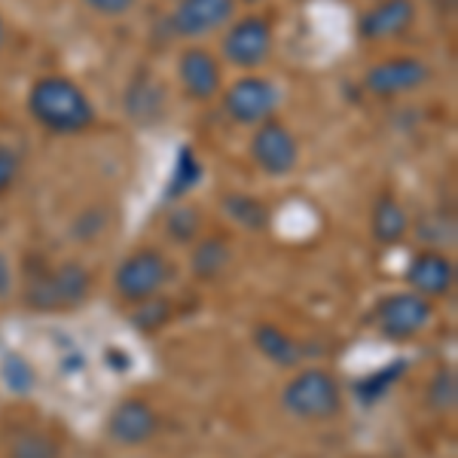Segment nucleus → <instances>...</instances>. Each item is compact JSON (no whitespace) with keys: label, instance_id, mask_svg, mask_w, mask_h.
Listing matches in <instances>:
<instances>
[{"label":"nucleus","instance_id":"0eeeda50","mask_svg":"<svg viewBox=\"0 0 458 458\" xmlns=\"http://www.w3.org/2000/svg\"><path fill=\"white\" fill-rule=\"evenodd\" d=\"M282 105V92L272 80L260 73H245L224 92V110L233 123L257 129L266 120H276V110Z\"/></svg>","mask_w":458,"mask_h":458},{"label":"nucleus","instance_id":"6ab92c4d","mask_svg":"<svg viewBox=\"0 0 458 458\" xmlns=\"http://www.w3.org/2000/svg\"><path fill=\"white\" fill-rule=\"evenodd\" d=\"M220 211H224V217L229 224L245 229V233H266L272 220L263 199H257L250 193H226L220 199Z\"/></svg>","mask_w":458,"mask_h":458},{"label":"nucleus","instance_id":"6e6552de","mask_svg":"<svg viewBox=\"0 0 458 458\" xmlns=\"http://www.w3.org/2000/svg\"><path fill=\"white\" fill-rule=\"evenodd\" d=\"M254 165L269 177H284L300 165V141L284 123L266 120L254 129L248 144Z\"/></svg>","mask_w":458,"mask_h":458},{"label":"nucleus","instance_id":"9b49d317","mask_svg":"<svg viewBox=\"0 0 458 458\" xmlns=\"http://www.w3.org/2000/svg\"><path fill=\"white\" fill-rule=\"evenodd\" d=\"M403 282L406 291L422 293L428 300H440L449 297L455 287V263L446 250H434V248H422L419 254L410 257L403 269Z\"/></svg>","mask_w":458,"mask_h":458},{"label":"nucleus","instance_id":"1a4fd4ad","mask_svg":"<svg viewBox=\"0 0 458 458\" xmlns=\"http://www.w3.org/2000/svg\"><path fill=\"white\" fill-rule=\"evenodd\" d=\"M428 80H431L428 62L416 55H397L367 68L360 83H364V92L373 95V98H401V95L422 89Z\"/></svg>","mask_w":458,"mask_h":458},{"label":"nucleus","instance_id":"5701e85b","mask_svg":"<svg viewBox=\"0 0 458 458\" xmlns=\"http://www.w3.org/2000/svg\"><path fill=\"white\" fill-rule=\"evenodd\" d=\"M172 318H174V306H172V300H165L162 293L159 297L135 302V309H131V324H135V330H141V334L162 330Z\"/></svg>","mask_w":458,"mask_h":458},{"label":"nucleus","instance_id":"4be33fe9","mask_svg":"<svg viewBox=\"0 0 458 458\" xmlns=\"http://www.w3.org/2000/svg\"><path fill=\"white\" fill-rule=\"evenodd\" d=\"M202 226H205V217L193 205L177 202L174 208L165 214V233L174 245H193V242H199L202 239Z\"/></svg>","mask_w":458,"mask_h":458},{"label":"nucleus","instance_id":"9d476101","mask_svg":"<svg viewBox=\"0 0 458 458\" xmlns=\"http://www.w3.org/2000/svg\"><path fill=\"white\" fill-rule=\"evenodd\" d=\"M105 434L110 443L125 449H135L150 443L159 434V412L141 397H125L107 412Z\"/></svg>","mask_w":458,"mask_h":458},{"label":"nucleus","instance_id":"7ed1b4c3","mask_svg":"<svg viewBox=\"0 0 458 458\" xmlns=\"http://www.w3.org/2000/svg\"><path fill=\"white\" fill-rule=\"evenodd\" d=\"M282 410L297 422H330L343 412V386L324 367H297L282 388Z\"/></svg>","mask_w":458,"mask_h":458},{"label":"nucleus","instance_id":"c756f323","mask_svg":"<svg viewBox=\"0 0 458 458\" xmlns=\"http://www.w3.org/2000/svg\"><path fill=\"white\" fill-rule=\"evenodd\" d=\"M4 43H6V25H4V19H0V49H4Z\"/></svg>","mask_w":458,"mask_h":458},{"label":"nucleus","instance_id":"cd10ccee","mask_svg":"<svg viewBox=\"0 0 458 458\" xmlns=\"http://www.w3.org/2000/svg\"><path fill=\"white\" fill-rule=\"evenodd\" d=\"M89 10L95 13V16H105V19H120L125 13L135 10L138 0H83Z\"/></svg>","mask_w":458,"mask_h":458},{"label":"nucleus","instance_id":"aec40b11","mask_svg":"<svg viewBox=\"0 0 458 458\" xmlns=\"http://www.w3.org/2000/svg\"><path fill=\"white\" fill-rule=\"evenodd\" d=\"M403 373H406V360H391V364L379 367V370L360 376L352 386V391L364 406H373V403H379L382 397H388V391L403 379Z\"/></svg>","mask_w":458,"mask_h":458},{"label":"nucleus","instance_id":"f3484780","mask_svg":"<svg viewBox=\"0 0 458 458\" xmlns=\"http://www.w3.org/2000/svg\"><path fill=\"white\" fill-rule=\"evenodd\" d=\"M410 214L401 205V199L388 190H382L379 196L373 199V208H370V235L376 245L382 248H394L410 235Z\"/></svg>","mask_w":458,"mask_h":458},{"label":"nucleus","instance_id":"a211bd4d","mask_svg":"<svg viewBox=\"0 0 458 458\" xmlns=\"http://www.w3.org/2000/svg\"><path fill=\"white\" fill-rule=\"evenodd\" d=\"M233 263V245L224 235H202L193 242V254H190V272L196 282H217L220 276Z\"/></svg>","mask_w":458,"mask_h":458},{"label":"nucleus","instance_id":"bb28decb","mask_svg":"<svg viewBox=\"0 0 458 458\" xmlns=\"http://www.w3.org/2000/svg\"><path fill=\"white\" fill-rule=\"evenodd\" d=\"M19 168H21L19 153L10 150V147H0V196H4L6 190L13 187V183H16Z\"/></svg>","mask_w":458,"mask_h":458},{"label":"nucleus","instance_id":"f03ea898","mask_svg":"<svg viewBox=\"0 0 458 458\" xmlns=\"http://www.w3.org/2000/svg\"><path fill=\"white\" fill-rule=\"evenodd\" d=\"M92 272L80 260H37L34 269L25 276L21 300L34 312H71L92 297Z\"/></svg>","mask_w":458,"mask_h":458},{"label":"nucleus","instance_id":"412c9836","mask_svg":"<svg viewBox=\"0 0 458 458\" xmlns=\"http://www.w3.org/2000/svg\"><path fill=\"white\" fill-rule=\"evenodd\" d=\"M202 177H205V165L199 162V157L193 153V147L183 144L181 150H177L174 172H172V181H168L165 196H168V199H177V202H181L183 196L193 193Z\"/></svg>","mask_w":458,"mask_h":458},{"label":"nucleus","instance_id":"c85d7f7f","mask_svg":"<svg viewBox=\"0 0 458 458\" xmlns=\"http://www.w3.org/2000/svg\"><path fill=\"white\" fill-rule=\"evenodd\" d=\"M13 291V269L10 263H6V257L0 254V300H6Z\"/></svg>","mask_w":458,"mask_h":458},{"label":"nucleus","instance_id":"39448f33","mask_svg":"<svg viewBox=\"0 0 458 458\" xmlns=\"http://www.w3.org/2000/svg\"><path fill=\"white\" fill-rule=\"evenodd\" d=\"M172 278V266L159 248H138L129 257H123L114 272V291L125 302H141L159 297L162 287Z\"/></svg>","mask_w":458,"mask_h":458},{"label":"nucleus","instance_id":"393cba45","mask_svg":"<svg viewBox=\"0 0 458 458\" xmlns=\"http://www.w3.org/2000/svg\"><path fill=\"white\" fill-rule=\"evenodd\" d=\"M0 379H4V386L10 391H16V394H31L37 386V370L31 367V360L10 352L0 360Z\"/></svg>","mask_w":458,"mask_h":458},{"label":"nucleus","instance_id":"dca6fc26","mask_svg":"<svg viewBox=\"0 0 458 458\" xmlns=\"http://www.w3.org/2000/svg\"><path fill=\"white\" fill-rule=\"evenodd\" d=\"M250 343H254V349L260 352L272 367H278V370H297L302 364V358H306V349H302L300 339L291 336L284 327H278V324H272V321L257 324V327L250 330Z\"/></svg>","mask_w":458,"mask_h":458},{"label":"nucleus","instance_id":"a878e982","mask_svg":"<svg viewBox=\"0 0 458 458\" xmlns=\"http://www.w3.org/2000/svg\"><path fill=\"white\" fill-rule=\"evenodd\" d=\"M455 403H458L455 370L440 367V370L431 376V382H428V406H431L434 412H453Z\"/></svg>","mask_w":458,"mask_h":458},{"label":"nucleus","instance_id":"f8f14e48","mask_svg":"<svg viewBox=\"0 0 458 458\" xmlns=\"http://www.w3.org/2000/svg\"><path fill=\"white\" fill-rule=\"evenodd\" d=\"M177 80H181L183 95L190 101H199V105L217 98L220 89H224L220 62L214 58V53L202 47H187L177 55Z\"/></svg>","mask_w":458,"mask_h":458},{"label":"nucleus","instance_id":"ddd939ff","mask_svg":"<svg viewBox=\"0 0 458 458\" xmlns=\"http://www.w3.org/2000/svg\"><path fill=\"white\" fill-rule=\"evenodd\" d=\"M416 0H376L370 10L360 13L358 37L367 43L397 40L416 25Z\"/></svg>","mask_w":458,"mask_h":458},{"label":"nucleus","instance_id":"f257e3e1","mask_svg":"<svg viewBox=\"0 0 458 458\" xmlns=\"http://www.w3.org/2000/svg\"><path fill=\"white\" fill-rule=\"evenodd\" d=\"M28 114L49 135H80L95 125V105L68 77H40L28 92Z\"/></svg>","mask_w":458,"mask_h":458},{"label":"nucleus","instance_id":"b1692460","mask_svg":"<svg viewBox=\"0 0 458 458\" xmlns=\"http://www.w3.org/2000/svg\"><path fill=\"white\" fill-rule=\"evenodd\" d=\"M62 455V446L53 434L47 431H25L19 434L16 440L6 449V458H58Z\"/></svg>","mask_w":458,"mask_h":458},{"label":"nucleus","instance_id":"4468645a","mask_svg":"<svg viewBox=\"0 0 458 458\" xmlns=\"http://www.w3.org/2000/svg\"><path fill=\"white\" fill-rule=\"evenodd\" d=\"M235 16L233 0H177L172 10V31L177 37H208L220 28H226Z\"/></svg>","mask_w":458,"mask_h":458},{"label":"nucleus","instance_id":"2eb2a0df","mask_svg":"<svg viewBox=\"0 0 458 458\" xmlns=\"http://www.w3.org/2000/svg\"><path fill=\"white\" fill-rule=\"evenodd\" d=\"M165 105H168V92L157 73L138 71L135 77H131V83L125 86L123 107H125V116H129V120L150 125L165 114Z\"/></svg>","mask_w":458,"mask_h":458},{"label":"nucleus","instance_id":"423d86ee","mask_svg":"<svg viewBox=\"0 0 458 458\" xmlns=\"http://www.w3.org/2000/svg\"><path fill=\"white\" fill-rule=\"evenodd\" d=\"M272 21L260 13H248V16L229 21L224 40H220V53L226 64L239 71H257L260 64L269 62L272 55Z\"/></svg>","mask_w":458,"mask_h":458},{"label":"nucleus","instance_id":"20e7f679","mask_svg":"<svg viewBox=\"0 0 458 458\" xmlns=\"http://www.w3.org/2000/svg\"><path fill=\"white\" fill-rule=\"evenodd\" d=\"M434 302L412 291H394L386 293L373 309V321L379 334L391 343H410L419 334H425L434 324Z\"/></svg>","mask_w":458,"mask_h":458},{"label":"nucleus","instance_id":"7c9ffc66","mask_svg":"<svg viewBox=\"0 0 458 458\" xmlns=\"http://www.w3.org/2000/svg\"><path fill=\"white\" fill-rule=\"evenodd\" d=\"M233 4H245V6H257V4H263V0H233Z\"/></svg>","mask_w":458,"mask_h":458}]
</instances>
